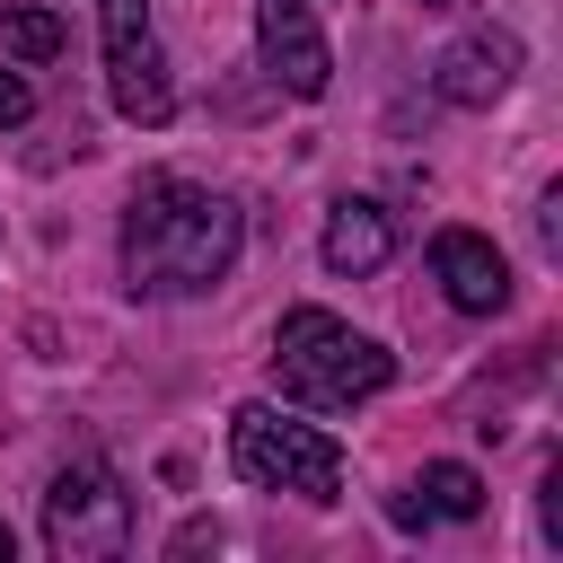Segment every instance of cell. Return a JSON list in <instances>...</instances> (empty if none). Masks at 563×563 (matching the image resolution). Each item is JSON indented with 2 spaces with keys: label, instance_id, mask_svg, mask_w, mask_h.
I'll return each mask as SVG.
<instances>
[{
  "label": "cell",
  "instance_id": "10",
  "mask_svg": "<svg viewBox=\"0 0 563 563\" xmlns=\"http://www.w3.org/2000/svg\"><path fill=\"white\" fill-rule=\"evenodd\" d=\"M422 510L431 519H475L484 510V484H475V466H457V457H440V466H422Z\"/></svg>",
  "mask_w": 563,
  "mask_h": 563
},
{
  "label": "cell",
  "instance_id": "3",
  "mask_svg": "<svg viewBox=\"0 0 563 563\" xmlns=\"http://www.w3.org/2000/svg\"><path fill=\"white\" fill-rule=\"evenodd\" d=\"M229 466L255 493H299V501H343V449L317 422H290L282 405H238L229 413Z\"/></svg>",
  "mask_w": 563,
  "mask_h": 563
},
{
  "label": "cell",
  "instance_id": "4",
  "mask_svg": "<svg viewBox=\"0 0 563 563\" xmlns=\"http://www.w3.org/2000/svg\"><path fill=\"white\" fill-rule=\"evenodd\" d=\"M44 545L62 563H114L132 545V493L106 457H70L44 484Z\"/></svg>",
  "mask_w": 563,
  "mask_h": 563
},
{
  "label": "cell",
  "instance_id": "12",
  "mask_svg": "<svg viewBox=\"0 0 563 563\" xmlns=\"http://www.w3.org/2000/svg\"><path fill=\"white\" fill-rule=\"evenodd\" d=\"M537 246H545V255H563V185H545V194H537Z\"/></svg>",
  "mask_w": 563,
  "mask_h": 563
},
{
  "label": "cell",
  "instance_id": "9",
  "mask_svg": "<svg viewBox=\"0 0 563 563\" xmlns=\"http://www.w3.org/2000/svg\"><path fill=\"white\" fill-rule=\"evenodd\" d=\"M317 255H325V273H352V282L378 273V264L396 255V220H387V202H334Z\"/></svg>",
  "mask_w": 563,
  "mask_h": 563
},
{
  "label": "cell",
  "instance_id": "15",
  "mask_svg": "<svg viewBox=\"0 0 563 563\" xmlns=\"http://www.w3.org/2000/svg\"><path fill=\"white\" fill-rule=\"evenodd\" d=\"M9 545H18V537H9V519H0V563H9Z\"/></svg>",
  "mask_w": 563,
  "mask_h": 563
},
{
  "label": "cell",
  "instance_id": "5",
  "mask_svg": "<svg viewBox=\"0 0 563 563\" xmlns=\"http://www.w3.org/2000/svg\"><path fill=\"white\" fill-rule=\"evenodd\" d=\"M97 35H106V88H114V114L158 132V123L176 114V70H167V44H158L150 0H97Z\"/></svg>",
  "mask_w": 563,
  "mask_h": 563
},
{
  "label": "cell",
  "instance_id": "7",
  "mask_svg": "<svg viewBox=\"0 0 563 563\" xmlns=\"http://www.w3.org/2000/svg\"><path fill=\"white\" fill-rule=\"evenodd\" d=\"M510 79H519V35L510 26H466L431 62V97L440 106H493V97H510Z\"/></svg>",
  "mask_w": 563,
  "mask_h": 563
},
{
  "label": "cell",
  "instance_id": "6",
  "mask_svg": "<svg viewBox=\"0 0 563 563\" xmlns=\"http://www.w3.org/2000/svg\"><path fill=\"white\" fill-rule=\"evenodd\" d=\"M255 53H264L282 97H325L334 88V44H325L308 0H255Z\"/></svg>",
  "mask_w": 563,
  "mask_h": 563
},
{
  "label": "cell",
  "instance_id": "11",
  "mask_svg": "<svg viewBox=\"0 0 563 563\" xmlns=\"http://www.w3.org/2000/svg\"><path fill=\"white\" fill-rule=\"evenodd\" d=\"M0 44H9L18 62H53V53L70 44V26H62L53 9H9V18H0Z\"/></svg>",
  "mask_w": 563,
  "mask_h": 563
},
{
  "label": "cell",
  "instance_id": "8",
  "mask_svg": "<svg viewBox=\"0 0 563 563\" xmlns=\"http://www.w3.org/2000/svg\"><path fill=\"white\" fill-rule=\"evenodd\" d=\"M431 282L449 290L457 317H501V308H510V264H501V246L475 238V229H440V238H431Z\"/></svg>",
  "mask_w": 563,
  "mask_h": 563
},
{
  "label": "cell",
  "instance_id": "16",
  "mask_svg": "<svg viewBox=\"0 0 563 563\" xmlns=\"http://www.w3.org/2000/svg\"><path fill=\"white\" fill-rule=\"evenodd\" d=\"M422 9H449V0H422Z\"/></svg>",
  "mask_w": 563,
  "mask_h": 563
},
{
  "label": "cell",
  "instance_id": "1",
  "mask_svg": "<svg viewBox=\"0 0 563 563\" xmlns=\"http://www.w3.org/2000/svg\"><path fill=\"white\" fill-rule=\"evenodd\" d=\"M246 246V220L229 194L194 176H141L123 202V282L141 299H194L211 290Z\"/></svg>",
  "mask_w": 563,
  "mask_h": 563
},
{
  "label": "cell",
  "instance_id": "13",
  "mask_svg": "<svg viewBox=\"0 0 563 563\" xmlns=\"http://www.w3.org/2000/svg\"><path fill=\"white\" fill-rule=\"evenodd\" d=\"M26 114H35V88H26L18 70H0V132H9V123H26Z\"/></svg>",
  "mask_w": 563,
  "mask_h": 563
},
{
  "label": "cell",
  "instance_id": "2",
  "mask_svg": "<svg viewBox=\"0 0 563 563\" xmlns=\"http://www.w3.org/2000/svg\"><path fill=\"white\" fill-rule=\"evenodd\" d=\"M273 378H282V396H299L317 413H352L361 396H378L396 378V352L352 334L334 308H290L273 325Z\"/></svg>",
  "mask_w": 563,
  "mask_h": 563
},
{
  "label": "cell",
  "instance_id": "14",
  "mask_svg": "<svg viewBox=\"0 0 563 563\" xmlns=\"http://www.w3.org/2000/svg\"><path fill=\"white\" fill-rule=\"evenodd\" d=\"M545 537H554V545H563V466H554V475H545Z\"/></svg>",
  "mask_w": 563,
  "mask_h": 563
}]
</instances>
